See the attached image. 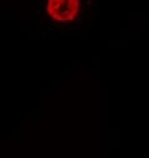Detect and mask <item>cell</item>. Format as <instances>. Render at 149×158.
Returning a JSON list of instances; mask_svg holds the SVG:
<instances>
[{"label":"cell","mask_w":149,"mask_h":158,"mask_svg":"<svg viewBox=\"0 0 149 158\" xmlns=\"http://www.w3.org/2000/svg\"><path fill=\"white\" fill-rule=\"evenodd\" d=\"M87 0H40L42 17L56 27L73 28L84 17Z\"/></svg>","instance_id":"6da1fadb"}]
</instances>
